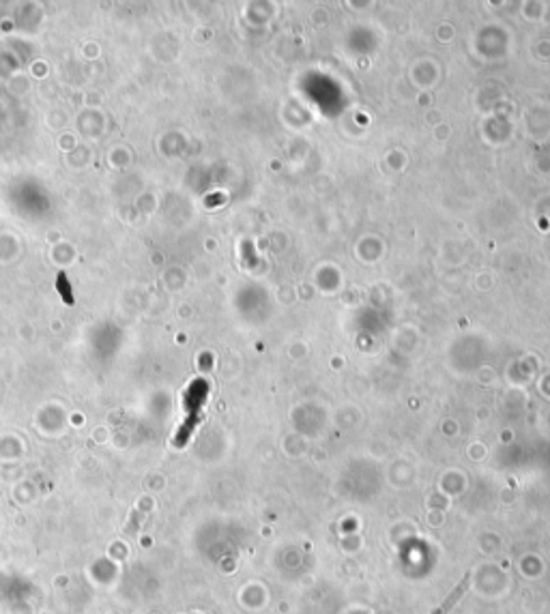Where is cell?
<instances>
[{
  "mask_svg": "<svg viewBox=\"0 0 550 614\" xmlns=\"http://www.w3.org/2000/svg\"><path fill=\"white\" fill-rule=\"evenodd\" d=\"M469 582H471V571H467V573H464L462 582H460V585H458V587H456V589L450 593V597H445V601H443V603H441V606H438V608H436L432 614H447V612H450V610H452V608H454V606L460 601V597L467 593V589H469Z\"/></svg>",
  "mask_w": 550,
  "mask_h": 614,
  "instance_id": "cell-1",
  "label": "cell"
}]
</instances>
